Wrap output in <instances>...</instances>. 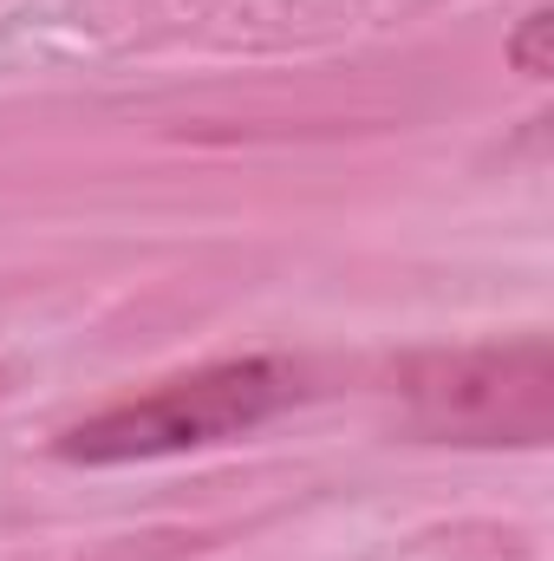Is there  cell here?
<instances>
[{
    "label": "cell",
    "mask_w": 554,
    "mask_h": 561,
    "mask_svg": "<svg viewBox=\"0 0 554 561\" xmlns=\"http://www.w3.org/2000/svg\"><path fill=\"white\" fill-rule=\"evenodd\" d=\"M554 20L549 13H529L522 20V33L509 39V59H516V72H529V79H549L554 72Z\"/></svg>",
    "instance_id": "cell-3"
},
{
    "label": "cell",
    "mask_w": 554,
    "mask_h": 561,
    "mask_svg": "<svg viewBox=\"0 0 554 561\" xmlns=\"http://www.w3.org/2000/svg\"><path fill=\"white\" fill-rule=\"evenodd\" d=\"M293 392H300V373L287 359H229V366L163 379L157 392H143L131 405H112L99 419L72 424L53 450L66 463L176 457V450H203V444H222V437L268 424L280 405H293Z\"/></svg>",
    "instance_id": "cell-1"
},
{
    "label": "cell",
    "mask_w": 554,
    "mask_h": 561,
    "mask_svg": "<svg viewBox=\"0 0 554 561\" xmlns=\"http://www.w3.org/2000/svg\"><path fill=\"white\" fill-rule=\"evenodd\" d=\"M412 424L450 444H549L554 431V353L542 333L509 346L417 353L399 366Z\"/></svg>",
    "instance_id": "cell-2"
}]
</instances>
